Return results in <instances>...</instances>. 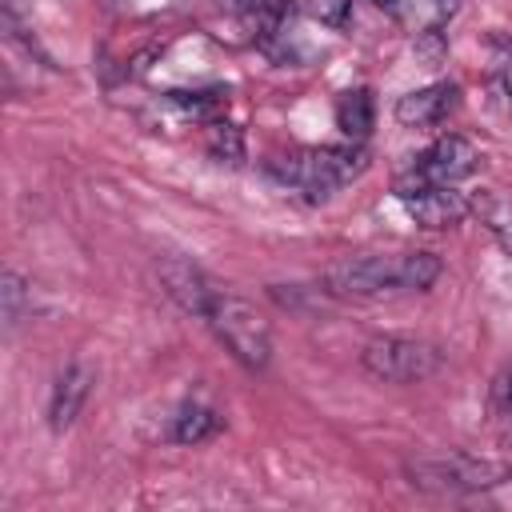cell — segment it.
Masks as SVG:
<instances>
[{
	"label": "cell",
	"mask_w": 512,
	"mask_h": 512,
	"mask_svg": "<svg viewBox=\"0 0 512 512\" xmlns=\"http://www.w3.org/2000/svg\"><path fill=\"white\" fill-rule=\"evenodd\" d=\"M436 252H400V256H344L328 264L324 288L332 296H400V292H428L440 280Z\"/></svg>",
	"instance_id": "obj_1"
},
{
	"label": "cell",
	"mask_w": 512,
	"mask_h": 512,
	"mask_svg": "<svg viewBox=\"0 0 512 512\" xmlns=\"http://www.w3.org/2000/svg\"><path fill=\"white\" fill-rule=\"evenodd\" d=\"M368 168V152L360 144H324V148H300L288 156L268 160V172L308 200H324L336 188L352 184Z\"/></svg>",
	"instance_id": "obj_2"
},
{
	"label": "cell",
	"mask_w": 512,
	"mask_h": 512,
	"mask_svg": "<svg viewBox=\"0 0 512 512\" xmlns=\"http://www.w3.org/2000/svg\"><path fill=\"white\" fill-rule=\"evenodd\" d=\"M204 324L212 328V336L224 344V352L236 364H244L248 372H264L268 368V360H272V328L244 296L216 292L212 304H208Z\"/></svg>",
	"instance_id": "obj_3"
},
{
	"label": "cell",
	"mask_w": 512,
	"mask_h": 512,
	"mask_svg": "<svg viewBox=\"0 0 512 512\" xmlns=\"http://www.w3.org/2000/svg\"><path fill=\"white\" fill-rule=\"evenodd\" d=\"M476 164H480L476 144H472L468 136H460V132H448V136H436V140L396 176L392 192L404 200V196H412V192H420V188L460 184L464 176L476 172Z\"/></svg>",
	"instance_id": "obj_4"
},
{
	"label": "cell",
	"mask_w": 512,
	"mask_h": 512,
	"mask_svg": "<svg viewBox=\"0 0 512 512\" xmlns=\"http://www.w3.org/2000/svg\"><path fill=\"white\" fill-rule=\"evenodd\" d=\"M512 472L508 464L484 460V456H468V452H452L440 460H412L408 464V480L424 492H444V496H464V492H488L496 484H504Z\"/></svg>",
	"instance_id": "obj_5"
},
{
	"label": "cell",
	"mask_w": 512,
	"mask_h": 512,
	"mask_svg": "<svg viewBox=\"0 0 512 512\" xmlns=\"http://www.w3.org/2000/svg\"><path fill=\"white\" fill-rule=\"evenodd\" d=\"M360 364L384 384H420L440 368V348L416 336H376L364 344Z\"/></svg>",
	"instance_id": "obj_6"
},
{
	"label": "cell",
	"mask_w": 512,
	"mask_h": 512,
	"mask_svg": "<svg viewBox=\"0 0 512 512\" xmlns=\"http://www.w3.org/2000/svg\"><path fill=\"white\" fill-rule=\"evenodd\" d=\"M456 104H460V84L436 80V84H424L396 100V124L400 128H436L456 112Z\"/></svg>",
	"instance_id": "obj_7"
},
{
	"label": "cell",
	"mask_w": 512,
	"mask_h": 512,
	"mask_svg": "<svg viewBox=\"0 0 512 512\" xmlns=\"http://www.w3.org/2000/svg\"><path fill=\"white\" fill-rule=\"evenodd\" d=\"M404 208L420 228L440 232V228H456L472 212V200L456 184H436V188H420V192L404 196Z\"/></svg>",
	"instance_id": "obj_8"
},
{
	"label": "cell",
	"mask_w": 512,
	"mask_h": 512,
	"mask_svg": "<svg viewBox=\"0 0 512 512\" xmlns=\"http://www.w3.org/2000/svg\"><path fill=\"white\" fill-rule=\"evenodd\" d=\"M92 384H96V372H92V364H84V360H72V364L56 376L52 396H48V428H52V432H64V428L76 424V416L84 412V404H88V396H92Z\"/></svg>",
	"instance_id": "obj_9"
},
{
	"label": "cell",
	"mask_w": 512,
	"mask_h": 512,
	"mask_svg": "<svg viewBox=\"0 0 512 512\" xmlns=\"http://www.w3.org/2000/svg\"><path fill=\"white\" fill-rule=\"evenodd\" d=\"M156 272H160V280H164V288H168V296L188 312V316H208V304H212V296H216V288L188 264V260H176V256H164L160 264H156Z\"/></svg>",
	"instance_id": "obj_10"
},
{
	"label": "cell",
	"mask_w": 512,
	"mask_h": 512,
	"mask_svg": "<svg viewBox=\"0 0 512 512\" xmlns=\"http://www.w3.org/2000/svg\"><path fill=\"white\" fill-rule=\"evenodd\" d=\"M228 12H236L244 20V28H252V36L272 40L280 36L284 20H288V0H216Z\"/></svg>",
	"instance_id": "obj_11"
},
{
	"label": "cell",
	"mask_w": 512,
	"mask_h": 512,
	"mask_svg": "<svg viewBox=\"0 0 512 512\" xmlns=\"http://www.w3.org/2000/svg\"><path fill=\"white\" fill-rule=\"evenodd\" d=\"M372 120H376V104H372V92L368 88H352L336 100V128L360 144L368 132H372Z\"/></svg>",
	"instance_id": "obj_12"
},
{
	"label": "cell",
	"mask_w": 512,
	"mask_h": 512,
	"mask_svg": "<svg viewBox=\"0 0 512 512\" xmlns=\"http://www.w3.org/2000/svg\"><path fill=\"white\" fill-rule=\"evenodd\" d=\"M216 432H220V416H216L208 404H196V400L180 404L176 416H172V428H168V436H172L176 444H204V440H212Z\"/></svg>",
	"instance_id": "obj_13"
},
{
	"label": "cell",
	"mask_w": 512,
	"mask_h": 512,
	"mask_svg": "<svg viewBox=\"0 0 512 512\" xmlns=\"http://www.w3.org/2000/svg\"><path fill=\"white\" fill-rule=\"evenodd\" d=\"M472 216L500 240V248L512 256V200H504L496 188H480L472 196Z\"/></svg>",
	"instance_id": "obj_14"
},
{
	"label": "cell",
	"mask_w": 512,
	"mask_h": 512,
	"mask_svg": "<svg viewBox=\"0 0 512 512\" xmlns=\"http://www.w3.org/2000/svg\"><path fill=\"white\" fill-rule=\"evenodd\" d=\"M488 420H492V432L500 436V444H512V368L492 380V392H488Z\"/></svg>",
	"instance_id": "obj_15"
},
{
	"label": "cell",
	"mask_w": 512,
	"mask_h": 512,
	"mask_svg": "<svg viewBox=\"0 0 512 512\" xmlns=\"http://www.w3.org/2000/svg\"><path fill=\"white\" fill-rule=\"evenodd\" d=\"M208 152L220 164H240L244 160V136H240V128L236 124H224V120H212L208 124Z\"/></svg>",
	"instance_id": "obj_16"
},
{
	"label": "cell",
	"mask_w": 512,
	"mask_h": 512,
	"mask_svg": "<svg viewBox=\"0 0 512 512\" xmlns=\"http://www.w3.org/2000/svg\"><path fill=\"white\" fill-rule=\"evenodd\" d=\"M0 300H4V328L12 332L20 324V316H24V304H28V288L12 268L0 276Z\"/></svg>",
	"instance_id": "obj_17"
},
{
	"label": "cell",
	"mask_w": 512,
	"mask_h": 512,
	"mask_svg": "<svg viewBox=\"0 0 512 512\" xmlns=\"http://www.w3.org/2000/svg\"><path fill=\"white\" fill-rule=\"evenodd\" d=\"M304 4L328 28H344L348 24V12H352V0H304Z\"/></svg>",
	"instance_id": "obj_18"
},
{
	"label": "cell",
	"mask_w": 512,
	"mask_h": 512,
	"mask_svg": "<svg viewBox=\"0 0 512 512\" xmlns=\"http://www.w3.org/2000/svg\"><path fill=\"white\" fill-rule=\"evenodd\" d=\"M456 4H460V0H428V8H432V20H436V24H440V20H448V16L456 12Z\"/></svg>",
	"instance_id": "obj_19"
},
{
	"label": "cell",
	"mask_w": 512,
	"mask_h": 512,
	"mask_svg": "<svg viewBox=\"0 0 512 512\" xmlns=\"http://www.w3.org/2000/svg\"><path fill=\"white\" fill-rule=\"evenodd\" d=\"M376 4H380V8H388L392 16H400V12H404V0H376Z\"/></svg>",
	"instance_id": "obj_20"
}]
</instances>
